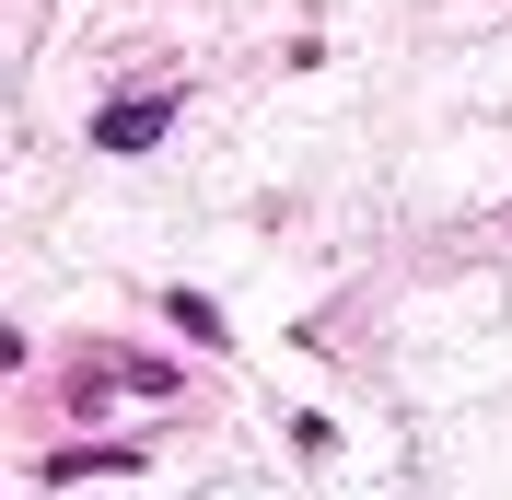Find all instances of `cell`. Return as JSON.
<instances>
[{
    "mask_svg": "<svg viewBox=\"0 0 512 500\" xmlns=\"http://www.w3.org/2000/svg\"><path fill=\"white\" fill-rule=\"evenodd\" d=\"M163 117H175V94H128V105H105V117H94V140H105V152H152Z\"/></svg>",
    "mask_w": 512,
    "mask_h": 500,
    "instance_id": "1",
    "label": "cell"
}]
</instances>
